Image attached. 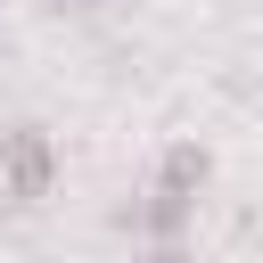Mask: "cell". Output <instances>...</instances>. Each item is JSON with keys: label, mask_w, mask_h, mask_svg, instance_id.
<instances>
[{"label": "cell", "mask_w": 263, "mask_h": 263, "mask_svg": "<svg viewBox=\"0 0 263 263\" xmlns=\"http://www.w3.org/2000/svg\"><path fill=\"white\" fill-rule=\"evenodd\" d=\"M49 189H58V140L41 123H8L0 132V197L16 214H33V205H49Z\"/></svg>", "instance_id": "obj_1"}, {"label": "cell", "mask_w": 263, "mask_h": 263, "mask_svg": "<svg viewBox=\"0 0 263 263\" xmlns=\"http://www.w3.org/2000/svg\"><path fill=\"white\" fill-rule=\"evenodd\" d=\"M148 263H189V255H181V247H156V255H148Z\"/></svg>", "instance_id": "obj_2"}, {"label": "cell", "mask_w": 263, "mask_h": 263, "mask_svg": "<svg viewBox=\"0 0 263 263\" xmlns=\"http://www.w3.org/2000/svg\"><path fill=\"white\" fill-rule=\"evenodd\" d=\"M58 8H90V0H58Z\"/></svg>", "instance_id": "obj_3"}]
</instances>
